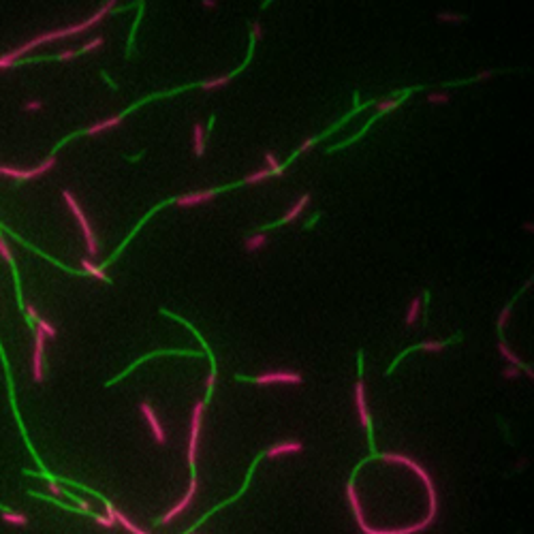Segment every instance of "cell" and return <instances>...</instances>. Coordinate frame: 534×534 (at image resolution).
<instances>
[{
	"instance_id": "obj_1",
	"label": "cell",
	"mask_w": 534,
	"mask_h": 534,
	"mask_svg": "<svg viewBox=\"0 0 534 534\" xmlns=\"http://www.w3.org/2000/svg\"><path fill=\"white\" fill-rule=\"evenodd\" d=\"M114 7H116V3H114V0H109V3H105L103 7L96 9L88 19L77 21V24H69V26H60V28H56V30H47V32H43V34L32 36V39H28L26 43H21L19 47H15V50H11V52H7V54L0 56V71H7V69L17 66L19 56L32 52L34 47L45 45V43H52V41H60V39H69V36H73V34H81V32L94 28V26H99V24L114 11Z\"/></svg>"
},
{
	"instance_id": "obj_2",
	"label": "cell",
	"mask_w": 534,
	"mask_h": 534,
	"mask_svg": "<svg viewBox=\"0 0 534 534\" xmlns=\"http://www.w3.org/2000/svg\"><path fill=\"white\" fill-rule=\"evenodd\" d=\"M60 192H62V199H64V203L69 205V210L73 212V216H75V220L79 222L81 235H83V239H86V252H88V257H99L101 246H99V239H96V235H94V231H92V225H90V220H88L86 212L81 210V205L77 203L75 195H73L69 188H62Z\"/></svg>"
},
{
	"instance_id": "obj_3",
	"label": "cell",
	"mask_w": 534,
	"mask_h": 534,
	"mask_svg": "<svg viewBox=\"0 0 534 534\" xmlns=\"http://www.w3.org/2000/svg\"><path fill=\"white\" fill-rule=\"evenodd\" d=\"M208 402L201 399L192 406L190 412V428H188V449H186V457H188V468L190 475L197 477V453H199V440H201V423H203V412Z\"/></svg>"
},
{
	"instance_id": "obj_4",
	"label": "cell",
	"mask_w": 534,
	"mask_h": 534,
	"mask_svg": "<svg viewBox=\"0 0 534 534\" xmlns=\"http://www.w3.org/2000/svg\"><path fill=\"white\" fill-rule=\"evenodd\" d=\"M237 381H246V383H254V385H301L303 383V374L295 372V370H272V372H263L254 379H244V376H237Z\"/></svg>"
},
{
	"instance_id": "obj_5",
	"label": "cell",
	"mask_w": 534,
	"mask_h": 534,
	"mask_svg": "<svg viewBox=\"0 0 534 534\" xmlns=\"http://www.w3.org/2000/svg\"><path fill=\"white\" fill-rule=\"evenodd\" d=\"M56 167V156H47L43 163H39L34 169H17V167H11V165H0V175L3 177H11V180H19V182H26V180H36L45 175L47 171H52Z\"/></svg>"
},
{
	"instance_id": "obj_6",
	"label": "cell",
	"mask_w": 534,
	"mask_h": 534,
	"mask_svg": "<svg viewBox=\"0 0 534 534\" xmlns=\"http://www.w3.org/2000/svg\"><path fill=\"white\" fill-rule=\"evenodd\" d=\"M197 490H199V481H197V477H190V483H188V490H186V494L182 496V500L180 502H175V506H171L169 511L161 517V519H156L154 524L156 526H165V524H169L171 519H175L180 513H184L186 508L192 504V498H195V494H197Z\"/></svg>"
},
{
	"instance_id": "obj_7",
	"label": "cell",
	"mask_w": 534,
	"mask_h": 534,
	"mask_svg": "<svg viewBox=\"0 0 534 534\" xmlns=\"http://www.w3.org/2000/svg\"><path fill=\"white\" fill-rule=\"evenodd\" d=\"M355 408H357L361 428L368 430L370 442H372V421H370V408H368V399H366V383H363L361 376H359V381L355 383Z\"/></svg>"
},
{
	"instance_id": "obj_8",
	"label": "cell",
	"mask_w": 534,
	"mask_h": 534,
	"mask_svg": "<svg viewBox=\"0 0 534 534\" xmlns=\"http://www.w3.org/2000/svg\"><path fill=\"white\" fill-rule=\"evenodd\" d=\"M434 521L436 519H432V517H423L421 521H417V524H412V526H404V528H389V530H381V528H370L368 524L363 526L359 532L361 534H423L428 528H432L434 526Z\"/></svg>"
},
{
	"instance_id": "obj_9",
	"label": "cell",
	"mask_w": 534,
	"mask_h": 534,
	"mask_svg": "<svg viewBox=\"0 0 534 534\" xmlns=\"http://www.w3.org/2000/svg\"><path fill=\"white\" fill-rule=\"evenodd\" d=\"M34 348H32V379L34 383H43V355H45V333L34 327Z\"/></svg>"
},
{
	"instance_id": "obj_10",
	"label": "cell",
	"mask_w": 534,
	"mask_h": 534,
	"mask_svg": "<svg viewBox=\"0 0 534 534\" xmlns=\"http://www.w3.org/2000/svg\"><path fill=\"white\" fill-rule=\"evenodd\" d=\"M139 412L143 415V419L148 421L150 432H152V436H154V442H156V444H167V432H165V428H163V423L159 421V417H156L152 404H150V402H141V404H139Z\"/></svg>"
},
{
	"instance_id": "obj_11",
	"label": "cell",
	"mask_w": 534,
	"mask_h": 534,
	"mask_svg": "<svg viewBox=\"0 0 534 534\" xmlns=\"http://www.w3.org/2000/svg\"><path fill=\"white\" fill-rule=\"evenodd\" d=\"M101 500H103V504H105V511H107L105 515H109V517H114V519H116V524H120V526H122V528H124L126 532H130V534H150L148 530H143V528H139V526L135 524V521L130 519V517H126V515H124L122 511H120V508H116V506H114L112 502H109V500L105 498V496H103Z\"/></svg>"
},
{
	"instance_id": "obj_12",
	"label": "cell",
	"mask_w": 534,
	"mask_h": 534,
	"mask_svg": "<svg viewBox=\"0 0 534 534\" xmlns=\"http://www.w3.org/2000/svg\"><path fill=\"white\" fill-rule=\"evenodd\" d=\"M303 449H306V447H303L301 440H284V442H278V444L270 447L263 455L270 457V459H276V457H282V455H297V453H303Z\"/></svg>"
},
{
	"instance_id": "obj_13",
	"label": "cell",
	"mask_w": 534,
	"mask_h": 534,
	"mask_svg": "<svg viewBox=\"0 0 534 534\" xmlns=\"http://www.w3.org/2000/svg\"><path fill=\"white\" fill-rule=\"evenodd\" d=\"M220 190H195V192H186V195H180L175 199V205L180 208H192V205H199V203H208L212 201Z\"/></svg>"
},
{
	"instance_id": "obj_14",
	"label": "cell",
	"mask_w": 534,
	"mask_h": 534,
	"mask_svg": "<svg viewBox=\"0 0 534 534\" xmlns=\"http://www.w3.org/2000/svg\"><path fill=\"white\" fill-rule=\"evenodd\" d=\"M122 122H124V114H118V116H112V118L99 120V122H94V124H90V126L86 128V135H90V137L101 135V132H107V130L118 128Z\"/></svg>"
},
{
	"instance_id": "obj_15",
	"label": "cell",
	"mask_w": 534,
	"mask_h": 534,
	"mask_svg": "<svg viewBox=\"0 0 534 534\" xmlns=\"http://www.w3.org/2000/svg\"><path fill=\"white\" fill-rule=\"evenodd\" d=\"M498 353L502 355V359H506V363H508V366H515V368H519V370H524V372L528 374V379H534V372H532V368H528L526 363H524V361H521V359H519V357L513 353V348L508 346V344L504 342V340H500V342H498Z\"/></svg>"
},
{
	"instance_id": "obj_16",
	"label": "cell",
	"mask_w": 534,
	"mask_h": 534,
	"mask_svg": "<svg viewBox=\"0 0 534 534\" xmlns=\"http://www.w3.org/2000/svg\"><path fill=\"white\" fill-rule=\"evenodd\" d=\"M310 201H312V195H310V192H303V195H301V197H299V199H297V201L286 210V214L282 216V220H280V222H282V225H286V222H295L297 218L303 214V210H306L308 205H310Z\"/></svg>"
},
{
	"instance_id": "obj_17",
	"label": "cell",
	"mask_w": 534,
	"mask_h": 534,
	"mask_svg": "<svg viewBox=\"0 0 534 534\" xmlns=\"http://www.w3.org/2000/svg\"><path fill=\"white\" fill-rule=\"evenodd\" d=\"M192 152H195L197 159L205 154V128L201 122L192 124Z\"/></svg>"
},
{
	"instance_id": "obj_18",
	"label": "cell",
	"mask_w": 534,
	"mask_h": 534,
	"mask_svg": "<svg viewBox=\"0 0 534 534\" xmlns=\"http://www.w3.org/2000/svg\"><path fill=\"white\" fill-rule=\"evenodd\" d=\"M267 241H270V237H267V233H263V231H259V233H252L250 237H246V241H244V250L246 252H257V250H263L265 246H267Z\"/></svg>"
},
{
	"instance_id": "obj_19",
	"label": "cell",
	"mask_w": 534,
	"mask_h": 534,
	"mask_svg": "<svg viewBox=\"0 0 534 534\" xmlns=\"http://www.w3.org/2000/svg\"><path fill=\"white\" fill-rule=\"evenodd\" d=\"M79 265H81V270L86 272L88 276H92V278H96V280H103V282H109V278H107V274H105V270H101L99 265H94L90 259H86L83 257L81 261H79Z\"/></svg>"
},
{
	"instance_id": "obj_20",
	"label": "cell",
	"mask_w": 534,
	"mask_h": 534,
	"mask_svg": "<svg viewBox=\"0 0 534 534\" xmlns=\"http://www.w3.org/2000/svg\"><path fill=\"white\" fill-rule=\"evenodd\" d=\"M421 306H423V297H421V295H417V297H412V301H410V306H408V310H406V317H404V323H406L408 327L417 323V319H419V314H421Z\"/></svg>"
},
{
	"instance_id": "obj_21",
	"label": "cell",
	"mask_w": 534,
	"mask_h": 534,
	"mask_svg": "<svg viewBox=\"0 0 534 534\" xmlns=\"http://www.w3.org/2000/svg\"><path fill=\"white\" fill-rule=\"evenodd\" d=\"M235 73H227V75H218V77H212V79H205L201 83L203 90H216V88H225L227 83H231Z\"/></svg>"
},
{
	"instance_id": "obj_22",
	"label": "cell",
	"mask_w": 534,
	"mask_h": 534,
	"mask_svg": "<svg viewBox=\"0 0 534 534\" xmlns=\"http://www.w3.org/2000/svg\"><path fill=\"white\" fill-rule=\"evenodd\" d=\"M3 521H7V524H13V526H26L28 524V515H24V513H15V511H3Z\"/></svg>"
},
{
	"instance_id": "obj_23",
	"label": "cell",
	"mask_w": 534,
	"mask_h": 534,
	"mask_svg": "<svg viewBox=\"0 0 534 534\" xmlns=\"http://www.w3.org/2000/svg\"><path fill=\"white\" fill-rule=\"evenodd\" d=\"M447 346H449V342H442V340H426V342H421L417 348L426 350V353H442Z\"/></svg>"
},
{
	"instance_id": "obj_24",
	"label": "cell",
	"mask_w": 534,
	"mask_h": 534,
	"mask_svg": "<svg viewBox=\"0 0 534 534\" xmlns=\"http://www.w3.org/2000/svg\"><path fill=\"white\" fill-rule=\"evenodd\" d=\"M265 163H267L265 169H267V171H270L272 175H276V177H280V175H282L284 169H282L280 163H278V159L274 156V152H265Z\"/></svg>"
},
{
	"instance_id": "obj_25",
	"label": "cell",
	"mask_w": 534,
	"mask_h": 534,
	"mask_svg": "<svg viewBox=\"0 0 534 534\" xmlns=\"http://www.w3.org/2000/svg\"><path fill=\"white\" fill-rule=\"evenodd\" d=\"M270 177H272V173L267 169H257V171H252L244 177V184H261V182H267Z\"/></svg>"
},
{
	"instance_id": "obj_26",
	"label": "cell",
	"mask_w": 534,
	"mask_h": 534,
	"mask_svg": "<svg viewBox=\"0 0 534 534\" xmlns=\"http://www.w3.org/2000/svg\"><path fill=\"white\" fill-rule=\"evenodd\" d=\"M397 105H399V99H385V101H381L379 105H376V114H389V112H393Z\"/></svg>"
},
{
	"instance_id": "obj_27",
	"label": "cell",
	"mask_w": 534,
	"mask_h": 534,
	"mask_svg": "<svg viewBox=\"0 0 534 534\" xmlns=\"http://www.w3.org/2000/svg\"><path fill=\"white\" fill-rule=\"evenodd\" d=\"M0 257H3L9 265H11V270H15V261H13V254H11V250H9V244L5 241V237L0 235Z\"/></svg>"
},
{
	"instance_id": "obj_28",
	"label": "cell",
	"mask_w": 534,
	"mask_h": 534,
	"mask_svg": "<svg viewBox=\"0 0 534 534\" xmlns=\"http://www.w3.org/2000/svg\"><path fill=\"white\" fill-rule=\"evenodd\" d=\"M511 310H513V303H506V306L498 312V331H502L506 327L508 319H511Z\"/></svg>"
},
{
	"instance_id": "obj_29",
	"label": "cell",
	"mask_w": 534,
	"mask_h": 534,
	"mask_svg": "<svg viewBox=\"0 0 534 534\" xmlns=\"http://www.w3.org/2000/svg\"><path fill=\"white\" fill-rule=\"evenodd\" d=\"M449 99H451V96H449V92H430L428 94V103H432V105H444V103H449Z\"/></svg>"
},
{
	"instance_id": "obj_30",
	"label": "cell",
	"mask_w": 534,
	"mask_h": 534,
	"mask_svg": "<svg viewBox=\"0 0 534 534\" xmlns=\"http://www.w3.org/2000/svg\"><path fill=\"white\" fill-rule=\"evenodd\" d=\"M103 45H105V39H103V36H94V39H90L86 45L81 47V54L94 52V50H99V47H103Z\"/></svg>"
},
{
	"instance_id": "obj_31",
	"label": "cell",
	"mask_w": 534,
	"mask_h": 534,
	"mask_svg": "<svg viewBox=\"0 0 534 534\" xmlns=\"http://www.w3.org/2000/svg\"><path fill=\"white\" fill-rule=\"evenodd\" d=\"M36 327H39V329L45 333V338H52V340L56 338V327H54V325H50V323H47L45 319H39V321H36Z\"/></svg>"
},
{
	"instance_id": "obj_32",
	"label": "cell",
	"mask_w": 534,
	"mask_h": 534,
	"mask_svg": "<svg viewBox=\"0 0 534 534\" xmlns=\"http://www.w3.org/2000/svg\"><path fill=\"white\" fill-rule=\"evenodd\" d=\"M90 517H94L96 524L103 526V528H114V526H116V519H114V517H109V515H96V513H92Z\"/></svg>"
},
{
	"instance_id": "obj_33",
	"label": "cell",
	"mask_w": 534,
	"mask_h": 534,
	"mask_svg": "<svg viewBox=\"0 0 534 534\" xmlns=\"http://www.w3.org/2000/svg\"><path fill=\"white\" fill-rule=\"evenodd\" d=\"M24 310H26L28 323L32 325V329H34V321H39V312H36V308L32 306V303H24Z\"/></svg>"
},
{
	"instance_id": "obj_34",
	"label": "cell",
	"mask_w": 534,
	"mask_h": 534,
	"mask_svg": "<svg viewBox=\"0 0 534 534\" xmlns=\"http://www.w3.org/2000/svg\"><path fill=\"white\" fill-rule=\"evenodd\" d=\"M519 374H521V370H519V368H515V366H506V368L502 370V376H504V379H508V381H515V379H519Z\"/></svg>"
},
{
	"instance_id": "obj_35",
	"label": "cell",
	"mask_w": 534,
	"mask_h": 534,
	"mask_svg": "<svg viewBox=\"0 0 534 534\" xmlns=\"http://www.w3.org/2000/svg\"><path fill=\"white\" fill-rule=\"evenodd\" d=\"M438 19H440V21H449V24H459V21H464V17H462V15H457V13H438Z\"/></svg>"
},
{
	"instance_id": "obj_36",
	"label": "cell",
	"mask_w": 534,
	"mask_h": 534,
	"mask_svg": "<svg viewBox=\"0 0 534 534\" xmlns=\"http://www.w3.org/2000/svg\"><path fill=\"white\" fill-rule=\"evenodd\" d=\"M263 39V26H261V21H252V41L257 43V41H261Z\"/></svg>"
},
{
	"instance_id": "obj_37",
	"label": "cell",
	"mask_w": 534,
	"mask_h": 534,
	"mask_svg": "<svg viewBox=\"0 0 534 534\" xmlns=\"http://www.w3.org/2000/svg\"><path fill=\"white\" fill-rule=\"evenodd\" d=\"M314 145H317V139H314V137H310V139H303V143L299 145V150H297V152H299V154H303V152H310V150L314 148Z\"/></svg>"
},
{
	"instance_id": "obj_38",
	"label": "cell",
	"mask_w": 534,
	"mask_h": 534,
	"mask_svg": "<svg viewBox=\"0 0 534 534\" xmlns=\"http://www.w3.org/2000/svg\"><path fill=\"white\" fill-rule=\"evenodd\" d=\"M39 109H43L41 101H28L26 105H24V112H39Z\"/></svg>"
},
{
	"instance_id": "obj_39",
	"label": "cell",
	"mask_w": 534,
	"mask_h": 534,
	"mask_svg": "<svg viewBox=\"0 0 534 534\" xmlns=\"http://www.w3.org/2000/svg\"><path fill=\"white\" fill-rule=\"evenodd\" d=\"M58 60H62V62H66V60H73V58H77V52H73V50H69V52H62L60 56H56Z\"/></svg>"
},
{
	"instance_id": "obj_40",
	"label": "cell",
	"mask_w": 534,
	"mask_h": 534,
	"mask_svg": "<svg viewBox=\"0 0 534 534\" xmlns=\"http://www.w3.org/2000/svg\"><path fill=\"white\" fill-rule=\"evenodd\" d=\"M492 75H494V71H483L481 75H477V81H487V79H492Z\"/></svg>"
},
{
	"instance_id": "obj_41",
	"label": "cell",
	"mask_w": 534,
	"mask_h": 534,
	"mask_svg": "<svg viewBox=\"0 0 534 534\" xmlns=\"http://www.w3.org/2000/svg\"><path fill=\"white\" fill-rule=\"evenodd\" d=\"M203 7H208V9H214V7H216V3H214V0H203Z\"/></svg>"
}]
</instances>
